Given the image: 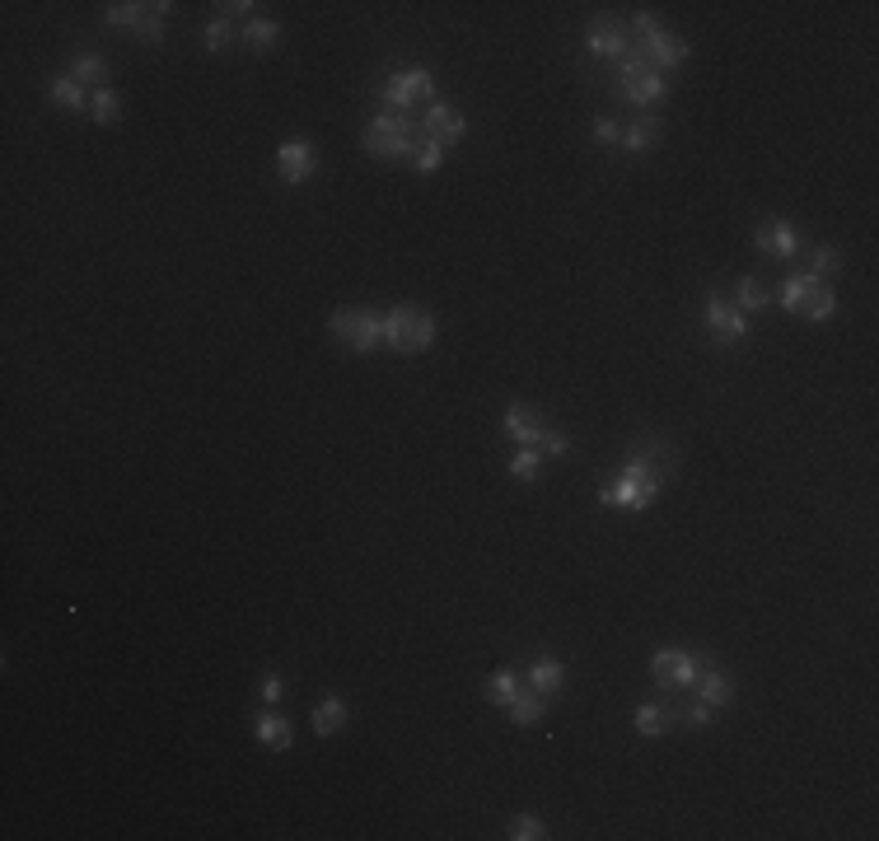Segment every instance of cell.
Here are the masks:
<instances>
[{"label":"cell","mask_w":879,"mask_h":841,"mask_svg":"<svg viewBox=\"0 0 879 841\" xmlns=\"http://www.w3.org/2000/svg\"><path fill=\"white\" fill-rule=\"evenodd\" d=\"M309 720H314V734L318 739H332V734H342L346 729V701L342 697H318L314 701V715H309Z\"/></svg>","instance_id":"obj_21"},{"label":"cell","mask_w":879,"mask_h":841,"mask_svg":"<svg viewBox=\"0 0 879 841\" xmlns=\"http://www.w3.org/2000/svg\"><path fill=\"white\" fill-rule=\"evenodd\" d=\"M141 19H145V5H136V0H117V5H103V24L108 29H141Z\"/></svg>","instance_id":"obj_30"},{"label":"cell","mask_w":879,"mask_h":841,"mask_svg":"<svg viewBox=\"0 0 879 841\" xmlns=\"http://www.w3.org/2000/svg\"><path fill=\"white\" fill-rule=\"evenodd\" d=\"M707 328L721 346H735L749 337V314H739L735 300L721 295V290H707Z\"/></svg>","instance_id":"obj_9"},{"label":"cell","mask_w":879,"mask_h":841,"mask_svg":"<svg viewBox=\"0 0 879 841\" xmlns=\"http://www.w3.org/2000/svg\"><path fill=\"white\" fill-rule=\"evenodd\" d=\"M375 99L384 103V113H412L417 99H431L435 103V75L426 66H412V71H393L384 85L375 89Z\"/></svg>","instance_id":"obj_5"},{"label":"cell","mask_w":879,"mask_h":841,"mask_svg":"<svg viewBox=\"0 0 879 841\" xmlns=\"http://www.w3.org/2000/svg\"><path fill=\"white\" fill-rule=\"evenodd\" d=\"M216 10L225 19H244V15L253 19V10H258V5H253V0H230V5H216Z\"/></svg>","instance_id":"obj_42"},{"label":"cell","mask_w":879,"mask_h":841,"mask_svg":"<svg viewBox=\"0 0 879 841\" xmlns=\"http://www.w3.org/2000/svg\"><path fill=\"white\" fill-rule=\"evenodd\" d=\"M702 659H707V650H702V655H692V650H655V655H650V678H655L664 692H692Z\"/></svg>","instance_id":"obj_7"},{"label":"cell","mask_w":879,"mask_h":841,"mask_svg":"<svg viewBox=\"0 0 879 841\" xmlns=\"http://www.w3.org/2000/svg\"><path fill=\"white\" fill-rule=\"evenodd\" d=\"M505 837L510 841H538V837H548V827H543V818H534V813H515L510 827H505Z\"/></svg>","instance_id":"obj_38"},{"label":"cell","mask_w":879,"mask_h":841,"mask_svg":"<svg viewBox=\"0 0 879 841\" xmlns=\"http://www.w3.org/2000/svg\"><path fill=\"white\" fill-rule=\"evenodd\" d=\"M842 257H847V253H842L837 243H819V248L809 253L805 271L814 276V281H828V276H837V271H842Z\"/></svg>","instance_id":"obj_28"},{"label":"cell","mask_w":879,"mask_h":841,"mask_svg":"<svg viewBox=\"0 0 879 841\" xmlns=\"http://www.w3.org/2000/svg\"><path fill=\"white\" fill-rule=\"evenodd\" d=\"M594 141L599 145H622V122L618 117H594Z\"/></svg>","instance_id":"obj_39"},{"label":"cell","mask_w":879,"mask_h":841,"mask_svg":"<svg viewBox=\"0 0 879 841\" xmlns=\"http://www.w3.org/2000/svg\"><path fill=\"white\" fill-rule=\"evenodd\" d=\"M538 472H543V454L519 444L515 454H510V477H515V482H538Z\"/></svg>","instance_id":"obj_36"},{"label":"cell","mask_w":879,"mask_h":841,"mask_svg":"<svg viewBox=\"0 0 879 841\" xmlns=\"http://www.w3.org/2000/svg\"><path fill=\"white\" fill-rule=\"evenodd\" d=\"M417 136H431V141H440V145H454V141L468 136V122H463V113L454 108V103L435 99V103H426V117L417 122Z\"/></svg>","instance_id":"obj_11"},{"label":"cell","mask_w":879,"mask_h":841,"mask_svg":"<svg viewBox=\"0 0 879 841\" xmlns=\"http://www.w3.org/2000/svg\"><path fill=\"white\" fill-rule=\"evenodd\" d=\"M234 38H239V33H234V19H211V24H206L202 29V43H206V52H230V43Z\"/></svg>","instance_id":"obj_37"},{"label":"cell","mask_w":879,"mask_h":841,"mask_svg":"<svg viewBox=\"0 0 879 841\" xmlns=\"http://www.w3.org/2000/svg\"><path fill=\"white\" fill-rule=\"evenodd\" d=\"M519 687H524V678H519L515 669H496L487 678V687H482V692H487L491 706H510V701L519 697Z\"/></svg>","instance_id":"obj_27"},{"label":"cell","mask_w":879,"mask_h":841,"mask_svg":"<svg viewBox=\"0 0 879 841\" xmlns=\"http://www.w3.org/2000/svg\"><path fill=\"white\" fill-rule=\"evenodd\" d=\"M258 692H262V701H281V697H286V678H281L276 669H267L258 678Z\"/></svg>","instance_id":"obj_41"},{"label":"cell","mask_w":879,"mask_h":841,"mask_svg":"<svg viewBox=\"0 0 879 841\" xmlns=\"http://www.w3.org/2000/svg\"><path fill=\"white\" fill-rule=\"evenodd\" d=\"M660 136H664V122L655 113H641V117H632L627 127H622V150L627 155H646L650 145H660Z\"/></svg>","instance_id":"obj_18"},{"label":"cell","mask_w":879,"mask_h":841,"mask_svg":"<svg viewBox=\"0 0 879 841\" xmlns=\"http://www.w3.org/2000/svg\"><path fill=\"white\" fill-rule=\"evenodd\" d=\"M332 337H342L351 351H379L384 346V318L370 314V309H337L328 318Z\"/></svg>","instance_id":"obj_6"},{"label":"cell","mask_w":879,"mask_h":841,"mask_svg":"<svg viewBox=\"0 0 879 841\" xmlns=\"http://www.w3.org/2000/svg\"><path fill=\"white\" fill-rule=\"evenodd\" d=\"M753 243H758V253H767V257H795L800 234H795L791 220L767 215V220H758V229H753Z\"/></svg>","instance_id":"obj_13"},{"label":"cell","mask_w":879,"mask_h":841,"mask_svg":"<svg viewBox=\"0 0 879 841\" xmlns=\"http://www.w3.org/2000/svg\"><path fill=\"white\" fill-rule=\"evenodd\" d=\"M361 145L379 159H412V145H417V122L403 113H379L370 117Z\"/></svg>","instance_id":"obj_4"},{"label":"cell","mask_w":879,"mask_h":841,"mask_svg":"<svg viewBox=\"0 0 879 841\" xmlns=\"http://www.w3.org/2000/svg\"><path fill=\"white\" fill-rule=\"evenodd\" d=\"M505 711H510V720H515V725H538V720H543V711H548V697H543V692H534V687L524 683L519 687V697L510 701V706H505Z\"/></svg>","instance_id":"obj_24"},{"label":"cell","mask_w":879,"mask_h":841,"mask_svg":"<svg viewBox=\"0 0 879 841\" xmlns=\"http://www.w3.org/2000/svg\"><path fill=\"white\" fill-rule=\"evenodd\" d=\"M692 692L707 701L711 711H721V706H730V701L739 697V687H735V678L721 669V659L711 655L707 650V659H702V669H697V683H692Z\"/></svg>","instance_id":"obj_12"},{"label":"cell","mask_w":879,"mask_h":841,"mask_svg":"<svg viewBox=\"0 0 879 841\" xmlns=\"http://www.w3.org/2000/svg\"><path fill=\"white\" fill-rule=\"evenodd\" d=\"M664 482H669V472L664 468H650V463H622L618 477H608V482L599 486V505L641 514V510H650V505L660 500Z\"/></svg>","instance_id":"obj_1"},{"label":"cell","mask_w":879,"mask_h":841,"mask_svg":"<svg viewBox=\"0 0 879 841\" xmlns=\"http://www.w3.org/2000/svg\"><path fill=\"white\" fill-rule=\"evenodd\" d=\"M627 463H650V468H664L669 477H674L678 449H674V440H664L660 430H650V435H641V440L627 444Z\"/></svg>","instance_id":"obj_15"},{"label":"cell","mask_w":879,"mask_h":841,"mask_svg":"<svg viewBox=\"0 0 879 841\" xmlns=\"http://www.w3.org/2000/svg\"><path fill=\"white\" fill-rule=\"evenodd\" d=\"M136 38H141L145 47H159V43H164V19L145 10V19H141V29H136Z\"/></svg>","instance_id":"obj_40"},{"label":"cell","mask_w":879,"mask_h":841,"mask_svg":"<svg viewBox=\"0 0 879 841\" xmlns=\"http://www.w3.org/2000/svg\"><path fill=\"white\" fill-rule=\"evenodd\" d=\"M814 286H819V281H814L809 271H795L791 281L781 286V309H791V314H800V304L809 300V290H814Z\"/></svg>","instance_id":"obj_34"},{"label":"cell","mask_w":879,"mask_h":841,"mask_svg":"<svg viewBox=\"0 0 879 841\" xmlns=\"http://www.w3.org/2000/svg\"><path fill=\"white\" fill-rule=\"evenodd\" d=\"M608 94H613L618 108H650V103L669 99V80H664L660 71H650V75H641V80H632V85H613Z\"/></svg>","instance_id":"obj_14"},{"label":"cell","mask_w":879,"mask_h":841,"mask_svg":"<svg viewBox=\"0 0 879 841\" xmlns=\"http://www.w3.org/2000/svg\"><path fill=\"white\" fill-rule=\"evenodd\" d=\"M445 164V145L431 141V136H417V145H412V169L417 173H435Z\"/></svg>","instance_id":"obj_33"},{"label":"cell","mask_w":879,"mask_h":841,"mask_svg":"<svg viewBox=\"0 0 879 841\" xmlns=\"http://www.w3.org/2000/svg\"><path fill=\"white\" fill-rule=\"evenodd\" d=\"M276 38H281V24H276V19H262V15H253L244 29H239V43L253 47V52H272Z\"/></svg>","instance_id":"obj_25"},{"label":"cell","mask_w":879,"mask_h":841,"mask_svg":"<svg viewBox=\"0 0 879 841\" xmlns=\"http://www.w3.org/2000/svg\"><path fill=\"white\" fill-rule=\"evenodd\" d=\"M435 318L421 309V304H398L384 314V346L398 351V356H421L426 346L435 342Z\"/></svg>","instance_id":"obj_3"},{"label":"cell","mask_w":879,"mask_h":841,"mask_svg":"<svg viewBox=\"0 0 879 841\" xmlns=\"http://www.w3.org/2000/svg\"><path fill=\"white\" fill-rule=\"evenodd\" d=\"M674 715H678V725L683 729H707L716 711H711L702 697H683V701H674Z\"/></svg>","instance_id":"obj_32"},{"label":"cell","mask_w":879,"mask_h":841,"mask_svg":"<svg viewBox=\"0 0 879 841\" xmlns=\"http://www.w3.org/2000/svg\"><path fill=\"white\" fill-rule=\"evenodd\" d=\"M641 47V52H646L650 57V66H655V71H674V66H683V61L692 57V47H688V38H678V33H669V29H660V33H650L646 43H636Z\"/></svg>","instance_id":"obj_16"},{"label":"cell","mask_w":879,"mask_h":841,"mask_svg":"<svg viewBox=\"0 0 879 841\" xmlns=\"http://www.w3.org/2000/svg\"><path fill=\"white\" fill-rule=\"evenodd\" d=\"M585 47H590V57L618 61L632 52V29H627L618 15H594L590 29H585Z\"/></svg>","instance_id":"obj_8"},{"label":"cell","mask_w":879,"mask_h":841,"mask_svg":"<svg viewBox=\"0 0 879 841\" xmlns=\"http://www.w3.org/2000/svg\"><path fill=\"white\" fill-rule=\"evenodd\" d=\"M833 309H837V290L828 286V281H819V286L809 290V300L800 304V318H805V323H828Z\"/></svg>","instance_id":"obj_26"},{"label":"cell","mask_w":879,"mask_h":841,"mask_svg":"<svg viewBox=\"0 0 879 841\" xmlns=\"http://www.w3.org/2000/svg\"><path fill=\"white\" fill-rule=\"evenodd\" d=\"M650 71H655V66H650V57L632 43V52H627V57L613 61V85H632V80H641V75H650Z\"/></svg>","instance_id":"obj_29"},{"label":"cell","mask_w":879,"mask_h":841,"mask_svg":"<svg viewBox=\"0 0 879 841\" xmlns=\"http://www.w3.org/2000/svg\"><path fill=\"white\" fill-rule=\"evenodd\" d=\"M89 113H94V122H99V127H117V117H122V99H117L113 89H94Z\"/></svg>","instance_id":"obj_35"},{"label":"cell","mask_w":879,"mask_h":841,"mask_svg":"<svg viewBox=\"0 0 879 841\" xmlns=\"http://www.w3.org/2000/svg\"><path fill=\"white\" fill-rule=\"evenodd\" d=\"M47 94H52V103L66 108V113H85L89 99H94V94H85V85H80L75 75H57V80L47 85Z\"/></svg>","instance_id":"obj_23"},{"label":"cell","mask_w":879,"mask_h":841,"mask_svg":"<svg viewBox=\"0 0 879 841\" xmlns=\"http://www.w3.org/2000/svg\"><path fill=\"white\" fill-rule=\"evenodd\" d=\"M71 75L80 80V85H94V89H108V61L103 57H94V52H80L75 57V66H71Z\"/></svg>","instance_id":"obj_31"},{"label":"cell","mask_w":879,"mask_h":841,"mask_svg":"<svg viewBox=\"0 0 879 841\" xmlns=\"http://www.w3.org/2000/svg\"><path fill=\"white\" fill-rule=\"evenodd\" d=\"M505 435L515 444H524V449H538L543 458H562L566 449H571V440H566L562 430L552 426L543 412H534V407H524V402H510L505 407Z\"/></svg>","instance_id":"obj_2"},{"label":"cell","mask_w":879,"mask_h":841,"mask_svg":"<svg viewBox=\"0 0 879 841\" xmlns=\"http://www.w3.org/2000/svg\"><path fill=\"white\" fill-rule=\"evenodd\" d=\"M524 683L534 687V692H543V697H557L566 683V669L552 655H538L534 664H529V673H524Z\"/></svg>","instance_id":"obj_22"},{"label":"cell","mask_w":879,"mask_h":841,"mask_svg":"<svg viewBox=\"0 0 879 841\" xmlns=\"http://www.w3.org/2000/svg\"><path fill=\"white\" fill-rule=\"evenodd\" d=\"M730 300H735L739 314H763V309H772L777 290L767 286V281H758V276H739V286L730 290Z\"/></svg>","instance_id":"obj_20"},{"label":"cell","mask_w":879,"mask_h":841,"mask_svg":"<svg viewBox=\"0 0 879 841\" xmlns=\"http://www.w3.org/2000/svg\"><path fill=\"white\" fill-rule=\"evenodd\" d=\"M636 729L646 734V739H660L669 729H678V715H674V701H641L636 706Z\"/></svg>","instance_id":"obj_19"},{"label":"cell","mask_w":879,"mask_h":841,"mask_svg":"<svg viewBox=\"0 0 879 841\" xmlns=\"http://www.w3.org/2000/svg\"><path fill=\"white\" fill-rule=\"evenodd\" d=\"M318 173V150L309 141H281L276 145V178L290 187L309 183Z\"/></svg>","instance_id":"obj_10"},{"label":"cell","mask_w":879,"mask_h":841,"mask_svg":"<svg viewBox=\"0 0 879 841\" xmlns=\"http://www.w3.org/2000/svg\"><path fill=\"white\" fill-rule=\"evenodd\" d=\"M253 739H258L262 748H272V753H286L290 743H295V725H290L286 715L262 711V715H253Z\"/></svg>","instance_id":"obj_17"}]
</instances>
